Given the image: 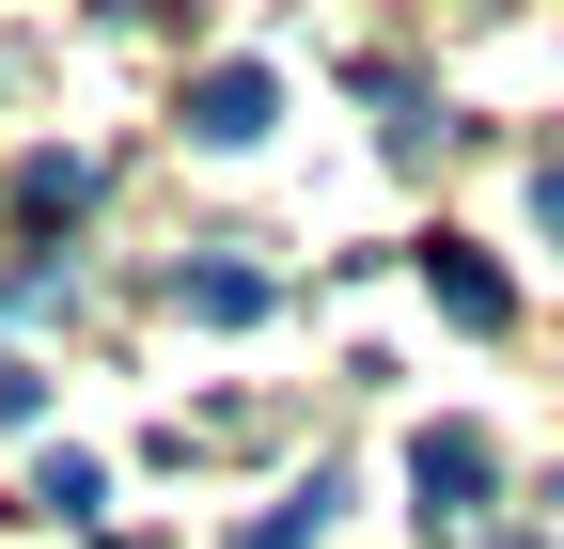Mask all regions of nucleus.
<instances>
[{
	"label": "nucleus",
	"mask_w": 564,
	"mask_h": 549,
	"mask_svg": "<svg viewBox=\"0 0 564 549\" xmlns=\"http://www.w3.org/2000/svg\"><path fill=\"white\" fill-rule=\"evenodd\" d=\"M533 220H549V236H564V158H549V173H533Z\"/></svg>",
	"instance_id": "obj_9"
},
{
	"label": "nucleus",
	"mask_w": 564,
	"mask_h": 549,
	"mask_svg": "<svg viewBox=\"0 0 564 549\" xmlns=\"http://www.w3.org/2000/svg\"><path fill=\"white\" fill-rule=\"evenodd\" d=\"M329 518H345V471H314V487H299V503H267V518H251L236 549H314Z\"/></svg>",
	"instance_id": "obj_5"
},
{
	"label": "nucleus",
	"mask_w": 564,
	"mask_h": 549,
	"mask_svg": "<svg viewBox=\"0 0 564 549\" xmlns=\"http://www.w3.org/2000/svg\"><path fill=\"white\" fill-rule=\"evenodd\" d=\"M32 408H47V377H32V362H0V424H32Z\"/></svg>",
	"instance_id": "obj_8"
},
{
	"label": "nucleus",
	"mask_w": 564,
	"mask_h": 549,
	"mask_svg": "<svg viewBox=\"0 0 564 549\" xmlns=\"http://www.w3.org/2000/svg\"><path fill=\"white\" fill-rule=\"evenodd\" d=\"M32 503H47V518H95V503H110V471H95V455H47V471H32Z\"/></svg>",
	"instance_id": "obj_7"
},
{
	"label": "nucleus",
	"mask_w": 564,
	"mask_h": 549,
	"mask_svg": "<svg viewBox=\"0 0 564 549\" xmlns=\"http://www.w3.org/2000/svg\"><path fill=\"white\" fill-rule=\"evenodd\" d=\"M17 204H32V220H79V204H95V158H32Z\"/></svg>",
	"instance_id": "obj_6"
},
{
	"label": "nucleus",
	"mask_w": 564,
	"mask_h": 549,
	"mask_svg": "<svg viewBox=\"0 0 564 549\" xmlns=\"http://www.w3.org/2000/svg\"><path fill=\"white\" fill-rule=\"evenodd\" d=\"M408 487H423V518H470L486 487H502V455H486V424H423V440H408Z\"/></svg>",
	"instance_id": "obj_1"
},
{
	"label": "nucleus",
	"mask_w": 564,
	"mask_h": 549,
	"mask_svg": "<svg viewBox=\"0 0 564 549\" xmlns=\"http://www.w3.org/2000/svg\"><path fill=\"white\" fill-rule=\"evenodd\" d=\"M267 126H282V79H267V63H220V79H188V142H267Z\"/></svg>",
	"instance_id": "obj_2"
},
{
	"label": "nucleus",
	"mask_w": 564,
	"mask_h": 549,
	"mask_svg": "<svg viewBox=\"0 0 564 549\" xmlns=\"http://www.w3.org/2000/svg\"><path fill=\"white\" fill-rule=\"evenodd\" d=\"M423 283H440V314H455V330H518V299H502V267H486V251H455V236L423 251Z\"/></svg>",
	"instance_id": "obj_3"
},
{
	"label": "nucleus",
	"mask_w": 564,
	"mask_h": 549,
	"mask_svg": "<svg viewBox=\"0 0 564 549\" xmlns=\"http://www.w3.org/2000/svg\"><path fill=\"white\" fill-rule=\"evenodd\" d=\"M173 299L204 330H267V267H173Z\"/></svg>",
	"instance_id": "obj_4"
},
{
	"label": "nucleus",
	"mask_w": 564,
	"mask_h": 549,
	"mask_svg": "<svg viewBox=\"0 0 564 549\" xmlns=\"http://www.w3.org/2000/svg\"><path fill=\"white\" fill-rule=\"evenodd\" d=\"M502 549H533V534H502Z\"/></svg>",
	"instance_id": "obj_10"
}]
</instances>
